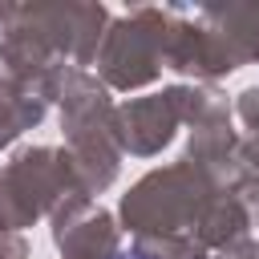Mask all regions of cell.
I'll return each instance as SVG.
<instances>
[{
    "instance_id": "cell-1",
    "label": "cell",
    "mask_w": 259,
    "mask_h": 259,
    "mask_svg": "<svg viewBox=\"0 0 259 259\" xmlns=\"http://www.w3.org/2000/svg\"><path fill=\"white\" fill-rule=\"evenodd\" d=\"M113 259H150V255H138V251H125V255H113Z\"/></svg>"
}]
</instances>
